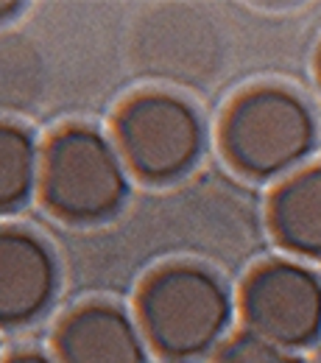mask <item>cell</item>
<instances>
[{
    "mask_svg": "<svg viewBox=\"0 0 321 363\" xmlns=\"http://www.w3.org/2000/svg\"><path fill=\"white\" fill-rule=\"evenodd\" d=\"M319 76H321V53H319Z\"/></svg>",
    "mask_w": 321,
    "mask_h": 363,
    "instance_id": "4fadbf2b",
    "label": "cell"
},
{
    "mask_svg": "<svg viewBox=\"0 0 321 363\" xmlns=\"http://www.w3.org/2000/svg\"><path fill=\"white\" fill-rule=\"evenodd\" d=\"M213 363H302L299 358H293L288 350H279L274 344L252 335L249 330L237 338H232L230 344H224Z\"/></svg>",
    "mask_w": 321,
    "mask_h": 363,
    "instance_id": "30bf717a",
    "label": "cell"
},
{
    "mask_svg": "<svg viewBox=\"0 0 321 363\" xmlns=\"http://www.w3.org/2000/svg\"><path fill=\"white\" fill-rule=\"evenodd\" d=\"M140 316L148 341L174 361H190L218 347L232 318L227 288L196 266L157 272L142 288Z\"/></svg>",
    "mask_w": 321,
    "mask_h": 363,
    "instance_id": "6da1fadb",
    "label": "cell"
},
{
    "mask_svg": "<svg viewBox=\"0 0 321 363\" xmlns=\"http://www.w3.org/2000/svg\"><path fill=\"white\" fill-rule=\"evenodd\" d=\"M316 143L308 104L279 87H257L232 104L224 121V148L249 177L269 179L299 165Z\"/></svg>",
    "mask_w": 321,
    "mask_h": 363,
    "instance_id": "3957f363",
    "label": "cell"
},
{
    "mask_svg": "<svg viewBox=\"0 0 321 363\" xmlns=\"http://www.w3.org/2000/svg\"><path fill=\"white\" fill-rule=\"evenodd\" d=\"M118 137L123 160L140 177L165 182L198 160L204 132L187 101L168 92H142L123 106Z\"/></svg>",
    "mask_w": 321,
    "mask_h": 363,
    "instance_id": "277c9868",
    "label": "cell"
},
{
    "mask_svg": "<svg viewBox=\"0 0 321 363\" xmlns=\"http://www.w3.org/2000/svg\"><path fill=\"white\" fill-rule=\"evenodd\" d=\"M43 196L56 216L70 221L112 216L129 196L120 148L92 126H64L43 157Z\"/></svg>",
    "mask_w": 321,
    "mask_h": 363,
    "instance_id": "7a4b0ae2",
    "label": "cell"
},
{
    "mask_svg": "<svg viewBox=\"0 0 321 363\" xmlns=\"http://www.w3.org/2000/svg\"><path fill=\"white\" fill-rule=\"evenodd\" d=\"M17 9H20V3H11V0H0V20L11 17Z\"/></svg>",
    "mask_w": 321,
    "mask_h": 363,
    "instance_id": "7c38bea8",
    "label": "cell"
},
{
    "mask_svg": "<svg viewBox=\"0 0 321 363\" xmlns=\"http://www.w3.org/2000/svg\"><path fill=\"white\" fill-rule=\"evenodd\" d=\"M243 318L279 350L310 347L321 335V279L293 260H269L243 285Z\"/></svg>",
    "mask_w": 321,
    "mask_h": 363,
    "instance_id": "5b68a950",
    "label": "cell"
},
{
    "mask_svg": "<svg viewBox=\"0 0 321 363\" xmlns=\"http://www.w3.org/2000/svg\"><path fill=\"white\" fill-rule=\"evenodd\" d=\"M40 177V151L34 137L17 123L0 121V213L20 207Z\"/></svg>",
    "mask_w": 321,
    "mask_h": 363,
    "instance_id": "9c48e42d",
    "label": "cell"
},
{
    "mask_svg": "<svg viewBox=\"0 0 321 363\" xmlns=\"http://www.w3.org/2000/svg\"><path fill=\"white\" fill-rule=\"evenodd\" d=\"M6 363H53L47 355L43 352H17V355H11Z\"/></svg>",
    "mask_w": 321,
    "mask_h": 363,
    "instance_id": "8fae6325",
    "label": "cell"
},
{
    "mask_svg": "<svg viewBox=\"0 0 321 363\" xmlns=\"http://www.w3.org/2000/svg\"><path fill=\"white\" fill-rule=\"evenodd\" d=\"M56 294V260L26 229H0V324L37 318Z\"/></svg>",
    "mask_w": 321,
    "mask_h": 363,
    "instance_id": "8992f818",
    "label": "cell"
},
{
    "mask_svg": "<svg viewBox=\"0 0 321 363\" xmlns=\"http://www.w3.org/2000/svg\"><path fill=\"white\" fill-rule=\"evenodd\" d=\"M56 344L62 363H148L137 324L106 302L73 311L64 318Z\"/></svg>",
    "mask_w": 321,
    "mask_h": 363,
    "instance_id": "52a82bcc",
    "label": "cell"
},
{
    "mask_svg": "<svg viewBox=\"0 0 321 363\" xmlns=\"http://www.w3.org/2000/svg\"><path fill=\"white\" fill-rule=\"evenodd\" d=\"M271 229L285 249L321 257V165L305 168L276 187Z\"/></svg>",
    "mask_w": 321,
    "mask_h": 363,
    "instance_id": "ba28073f",
    "label": "cell"
}]
</instances>
